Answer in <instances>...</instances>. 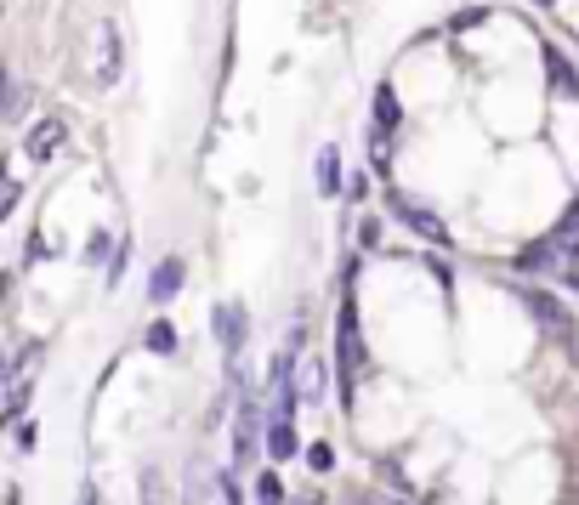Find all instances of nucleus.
Segmentation results:
<instances>
[{
    "label": "nucleus",
    "mask_w": 579,
    "mask_h": 505,
    "mask_svg": "<svg viewBox=\"0 0 579 505\" xmlns=\"http://www.w3.org/2000/svg\"><path fill=\"white\" fill-rule=\"evenodd\" d=\"M23 97H29V91H23L12 74L0 69V114H6V120H18V114H23Z\"/></svg>",
    "instance_id": "nucleus-12"
},
{
    "label": "nucleus",
    "mask_w": 579,
    "mask_h": 505,
    "mask_svg": "<svg viewBox=\"0 0 579 505\" xmlns=\"http://www.w3.org/2000/svg\"><path fill=\"white\" fill-rule=\"evenodd\" d=\"M176 290H182V262H176V256H165V262L154 267V279H148V296H154V301H171Z\"/></svg>",
    "instance_id": "nucleus-8"
},
{
    "label": "nucleus",
    "mask_w": 579,
    "mask_h": 505,
    "mask_svg": "<svg viewBox=\"0 0 579 505\" xmlns=\"http://www.w3.org/2000/svg\"><path fill=\"white\" fill-rule=\"evenodd\" d=\"M80 505H97V488H91V483L80 488Z\"/></svg>",
    "instance_id": "nucleus-18"
},
{
    "label": "nucleus",
    "mask_w": 579,
    "mask_h": 505,
    "mask_svg": "<svg viewBox=\"0 0 579 505\" xmlns=\"http://www.w3.org/2000/svg\"><path fill=\"white\" fill-rule=\"evenodd\" d=\"M120 80V29L103 23L97 29V86H114Z\"/></svg>",
    "instance_id": "nucleus-6"
},
{
    "label": "nucleus",
    "mask_w": 579,
    "mask_h": 505,
    "mask_svg": "<svg viewBox=\"0 0 579 505\" xmlns=\"http://www.w3.org/2000/svg\"><path fill=\"white\" fill-rule=\"evenodd\" d=\"M12 199H18V182H12V176H0V222L12 216Z\"/></svg>",
    "instance_id": "nucleus-16"
},
{
    "label": "nucleus",
    "mask_w": 579,
    "mask_h": 505,
    "mask_svg": "<svg viewBox=\"0 0 579 505\" xmlns=\"http://www.w3.org/2000/svg\"><path fill=\"white\" fill-rule=\"evenodd\" d=\"M148 352H176V330H171V324H154V330H148Z\"/></svg>",
    "instance_id": "nucleus-15"
},
{
    "label": "nucleus",
    "mask_w": 579,
    "mask_h": 505,
    "mask_svg": "<svg viewBox=\"0 0 579 505\" xmlns=\"http://www.w3.org/2000/svg\"><path fill=\"white\" fill-rule=\"evenodd\" d=\"M142 500H148V505H159V477H154V471L142 477Z\"/></svg>",
    "instance_id": "nucleus-17"
},
{
    "label": "nucleus",
    "mask_w": 579,
    "mask_h": 505,
    "mask_svg": "<svg viewBox=\"0 0 579 505\" xmlns=\"http://www.w3.org/2000/svg\"><path fill=\"white\" fill-rule=\"evenodd\" d=\"M517 267L545 279V273H557V267H562V256H557V244H551V239H540V244H528L523 256H517Z\"/></svg>",
    "instance_id": "nucleus-7"
},
{
    "label": "nucleus",
    "mask_w": 579,
    "mask_h": 505,
    "mask_svg": "<svg viewBox=\"0 0 579 505\" xmlns=\"http://www.w3.org/2000/svg\"><path fill=\"white\" fill-rule=\"evenodd\" d=\"M335 347H341V375H347V392H352V381H358V364H364V341H358V313H352V301H341Z\"/></svg>",
    "instance_id": "nucleus-3"
},
{
    "label": "nucleus",
    "mask_w": 579,
    "mask_h": 505,
    "mask_svg": "<svg viewBox=\"0 0 579 505\" xmlns=\"http://www.w3.org/2000/svg\"><path fill=\"white\" fill-rule=\"evenodd\" d=\"M69 142V125H63V114H46V120L29 125V137H23V154L35 159V165H46V159H57V148Z\"/></svg>",
    "instance_id": "nucleus-2"
},
{
    "label": "nucleus",
    "mask_w": 579,
    "mask_h": 505,
    "mask_svg": "<svg viewBox=\"0 0 579 505\" xmlns=\"http://www.w3.org/2000/svg\"><path fill=\"white\" fill-rule=\"evenodd\" d=\"M369 159H375V171H386V165H392V137H386V131H375V137H369Z\"/></svg>",
    "instance_id": "nucleus-14"
},
{
    "label": "nucleus",
    "mask_w": 579,
    "mask_h": 505,
    "mask_svg": "<svg viewBox=\"0 0 579 505\" xmlns=\"http://www.w3.org/2000/svg\"><path fill=\"white\" fill-rule=\"evenodd\" d=\"M568 284H574V290H579V273H574V279H568Z\"/></svg>",
    "instance_id": "nucleus-19"
},
{
    "label": "nucleus",
    "mask_w": 579,
    "mask_h": 505,
    "mask_svg": "<svg viewBox=\"0 0 579 505\" xmlns=\"http://www.w3.org/2000/svg\"><path fill=\"white\" fill-rule=\"evenodd\" d=\"M318 188H324V193L341 188V154H335V148H324V154H318Z\"/></svg>",
    "instance_id": "nucleus-13"
},
{
    "label": "nucleus",
    "mask_w": 579,
    "mask_h": 505,
    "mask_svg": "<svg viewBox=\"0 0 579 505\" xmlns=\"http://www.w3.org/2000/svg\"><path fill=\"white\" fill-rule=\"evenodd\" d=\"M211 324H216V341H222V352L239 364V352H245V330H250V324H245V307H239V301H216Z\"/></svg>",
    "instance_id": "nucleus-5"
},
{
    "label": "nucleus",
    "mask_w": 579,
    "mask_h": 505,
    "mask_svg": "<svg viewBox=\"0 0 579 505\" xmlns=\"http://www.w3.org/2000/svg\"><path fill=\"white\" fill-rule=\"evenodd\" d=\"M375 131H386V137L398 131V97H392V86L375 91Z\"/></svg>",
    "instance_id": "nucleus-11"
},
{
    "label": "nucleus",
    "mask_w": 579,
    "mask_h": 505,
    "mask_svg": "<svg viewBox=\"0 0 579 505\" xmlns=\"http://www.w3.org/2000/svg\"><path fill=\"white\" fill-rule=\"evenodd\" d=\"M523 307H528L534 318H540V324H545L551 335H574V313H568V307H562V301L551 296V290L528 284V290H523Z\"/></svg>",
    "instance_id": "nucleus-4"
},
{
    "label": "nucleus",
    "mask_w": 579,
    "mask_h": 505,
    "mask_svg": "<svg viewBox=\"0 0 579 505\" xmlns=\"http://www.w3.org/2000/svg\"><path fill=\"white\" fill-rule=\"evenodd\" d=\"M392 216H398V222H404L409 233H421L426 244H438V250H449V227H443V222H438V216H432L426 205H415L409 193H392Z\"/></svg>",
    "instance_id": "nucleus-1"
},
{
    "label": "nucleus",
    "mask_w": 579,
    "mask_h": 505,
    "mask_svg": "<svg viewBox=\"0 0 579 505\" xmlns=\"http://www.w3.org/2000/svg\"><path fill=\"white\" fill-rule=\"evenodd\" d=\"M256 432H262V409H256V403H245V409H239V460H250V454H256Z\"/></svg>",
    "instance_id": "nucleus-10"
},
{
    "label": "nucleus",
    "mask_w": 579,
    "mask_h": 505,
    "mask_svg": "<svg viewBox=\"0 0 579 505\" xmlns=\"http://www.w3.org/2000/svg\"><path fill=\"white\" fill-rule=\"evenodd\" d=\"M318 398H324V364L307 358V364H296V403H318Z\"/></svg>",
    "instance_id": "nucleus-9"
}]
</instances>
